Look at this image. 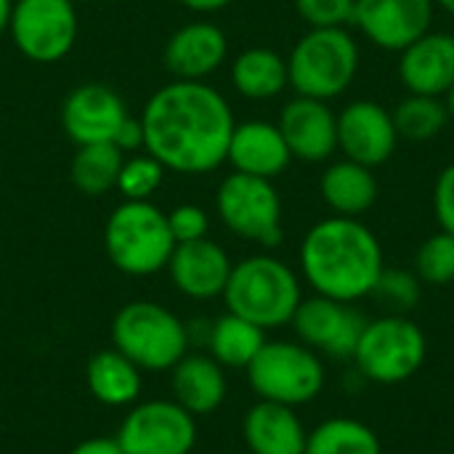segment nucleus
I'll return each instance as SVG.
<instances>
[{
  "instance_id": "9",
  "label": "nucleus",
  "mask_w": 454,
  "mask_h": 454,
  "mask_svg": "<svg viewBox=\"0 0 454 454\" xmlns=\"http://www.w3.org/2000/svg\"><path fill=\"white\" fill-rule=\"evenodd\" d=\"M215 210L223 226L239 239L277 247L282 242V200L269 178L231 173L221 181Z\"/></svg>"
},
{
  "instance_id": "38",
  "label": "nucleus",
  "mask_w": 454,
  "mask_h": 454,
  "mask_svg": "<svg viewBox=\"0 0 454 454\" xmlns=\"http://www.w3.org/2000/svg\"><path fill=\"white\" fill-rule=\"evenodd\" d=\"M178 3L194 13H215V11H223L226 5H231L234 0H178Z\"/></svg>"
},
{
  "instance_id": "30",
  "label": "nucleus",
  "mask_w": 454,
  "mask_h": 454,
  "mask_svg": "<svg viewBox=\"0 0 454 454\" xmlns=\"http://www.w3.org/2000/svg\"><path fill=\"white\" fill-rule=\"evenodd\" d=\"M165 173L168 170L162 168V162L154 160L149 152L146 154H133V157H125L114 189L128 202H146L162 186Z\"/></svg>"
},
{
  "instance_id": "26",
  "label": "nucleus",
  "mask_w": 454,
  "mask_h": 454,
  "mask_svg": "<svg viewBox=\"0 0 454 454\" xmlns=\"http://www.w3.org/2000/svg\"><path fill=\"white\" fill-rule=\"evenodd\" d=\"M231 82L245 98H274L290 85L287 61L271 48H247L231 64Z\"/></svg>"
},
{
  "instance_id": "20",
  "label": "nucleus",
  "mask_w": 454,
  "mask_h": 454,
  "mask_svg": "<svg viewBox=\"0 0 454 454\" xmlns=\"http://www.w3.org/2000/svg\"><path fill=\"white\" fill-rule=\"evenodd\" d=\"M293 154L279 125L266 120H247L234 125L226 162L234 165L237 173L258 176V178H277L287 170Z\"/></svg>"
},
{
  "instance_id": "32",
  "label": "nucleus",
  "mask_w": 454,
  "mask_h": 454,
  "mask_svg": "<svg viewBox=\"0 0 454 454\" xmlns=\"http://www.w3.org/2000/svg\"><path fill=\"white\" fill-rule=\"evenodd\" d=\"M372 295H378L394 311H410L420 301V285L412 271H404V269L386 271L383 269Z\"/></svg>"
},
{
  "instance_id": "4",
  "label": "nucleus",
  "mask_w": 454,
  "mask_h": 454,
  "mask_svg": "<svg viewBox=\"0 0 454 454\" xmlns=\"http://www.w3.org/2000/svg\"><path fill=\"white\" fill-rule=\"evenodd\" d=\"M112 343L141 372H170L192 340L186 325L162 303L130 301L112 319Z\"/></svg>"
},
{
  "instance_id": "33",
  "label": "nucleus",
  "mask_w": 454,
  "mask_h": 454,
  "mask_svg": "<svg viewBox=\"0 0 454 454\" xmlns=\"http://www.w3.org/2000/svg\"><path fill=\"white\" fill-rule=\"evenodd\" d=\"M295 11L311 29L354 24L356 0H295Z\"/></svg>"
},
{
  "instance_id": "7",
  "label": "nucleus",
  "mask_w": 454,
  "mask_h": 454,
  "mask_svg": "<svg viewBox=\"0 0 454 454\" xmlns=\"http://www.w3.org/2000/svg\"><path fill=\"white\" fill-rule=\"evenodd\" d=\"M250 388L261 402L301 407L314 402L325 388V364L314 348L290 340H266L247 364Z\"/></svg>"
},
{
  "instance_id": "35",
  "label": "nucleus",
  "mask_w": 454,
  "mask_h": 454,
  "mask_svg": "<svg viewBox=\"0 0 454 454\" xmlns=\"http://www.w3.org/2000/svg\"><path fill=\"white\" fill-rule=\"evenodd\" d=\"M434 207H436V218L442 223V231L454 237V162L442 170V176L436 181Z\"/></svg>"
},
{
  "instance_id": "37",
  "label": "nucleus",
  "mask_w": 454,
  "mask_h": 454,
  "mask_svg": "<svg viewBox=\"0 0 454 454\" xmlns=\"http://www.w3.org/2000/svg\"><path fill=\"white\" fill-rule=\"evenodd\" d=\"M69 454H122L117 439H106V436H93L80 442Z\"/></svg>"
},
{
  "instance_id": "41",
  "label": "nucleus",
  "mask_w": 454,
  "mask_h": 454,
  "mask_svg": "<svg viewBox=\"0 0 454 454\" xmlns=\"http://www.w3.org/2000/svg\"><path fill=\"white\" fill-rule=\"evenodd\" d=\"M444 11H450V13H454V0H436Z\"/></svg>"
},
{
  "instance_id": "10",
  "label": "nucleus",
  "mask_w": 454,
  "mask_h": 454,
  "mask_svg": "<svg viewBox=\"0 0 454 454\" xmlns=\"http://www.w3.org/2000/svg\"><path fill=\"white\" fill-rule=\"evenodd\" d=\"M8 35L29 61H61L77 43V5L72 0H13Z\"/></svg>"
},
{
  "instance_id": "1",
  "label": "nucleus",
  "mask_w": 454,
  "mask_h": 454,
  "mask_svg": "<svg viewBox=\"0 0 454 454\" xmlns=\"http://www.w3.org/2000/svg\"><path fill=\"white\" fill-rule=\"evenodd\" d=\"M144 149L178 176H205L226 162L234 133L229 101L205 80H173L141 112Z\"/></svg>"
},
{
  "instance_id": "22",
  "label": "nucleus",
  "mask_w": 454,
  "mask_h": 454,
  "mask_svg": "<svg viewBox=\"0 0 454 454\" xmlns=\"http://www.w3.org/2000/svg\"><path fill=\"white\" fill-rule=\"evenodd\" d=\"M170 394L189 415L205 418L213 415L226 399V375L223 367L210 354H186L170 370Z\"/></svg>"
},
{
  "instance_id": "28",
  "label": "nucleus",
  "mask_w": 454,
  "mask_h": 454,
  "mask_svg": "<svg viewBox=\"0 0 454 454\" xmlns=\"http://www.w3.org/2000/svg\"><path fill=\"white\" fill-rule=\"evenodd\" d=\"M306 454H383V450L375 431L364 423L333 418L309 434Z\"/></svg>"
},
{
  "instance_id": "42",
  "label": "nucleus",
  "mask_w": 454,
  "mask_h": 454,
  "mask_svg": "<svg viewBox=\"0 0 454 454\" xmlns=\"http://www.w3.org/2000/svg\"><path fill=\"white\" fill-rule=\"evenodd\" d=\"M72 3L77 5V3H93V0H72Z\"/></svg>"
},
{
  "instance_id": "16",
  "label": "nucleus",
  "mask_w": 454,
  "mask_h": 454,
  "mask_svg": "<svg viewBox=\"0 0 454 454\" xmlns=\"http://www.w3.org/2000/svg\"><path fill=\"white\" fill-rule=\"evenodd\" d=\"M231 266L234 263L229 253L218 242L205 237L176 245L168 261V274L181 295L192 301H213L223 295Z\"/></svg>"
},
{
  "instance_id": "24",
  "label": "nucleus",
  "mask_w": 454,
  "mask_h": 454,
  "mask_svg": "<svg viewBox=\"0 0 454 454\" xmlns=\"http://www.w3.org/2000/svg\"><path fill=\"white\" fill-rule=\"evenodd\" d=\"M319 192H322V200L338 215L356 218V215L367 213L375 205L378 181L372 176V168L359 165L354 160H343V162L330 165L322 173Z\"/></svg>"
},
{
  "instance_id": "17",
  "label": "nucleus",
  "mask_w": 454,
  "mask_h": 454,
  "mask_svg": "<svg viewBox=\"0 0 454 454\" xmlns=\"http://www.w3.org/2000/svg\"><path fill=\"white\" fill-rule=\"evenodd\" d=\"M229 40L213 21H189L178 27L162 51V64L176 80H205L221 69Z\"/></svg>"
},
{
  "instance_id": "11",
  "label": "nucleus",
  "mask_w": 454,
  "mask_h": 454,
  "mask_svg": "<svg viewBox=\"0 0 454 454\" xmlns=\"http://www.w3.org/2000/svg\"><path fill=\"white\" fill-rule=\"evenodd\" d=\"M114 439L122 454H192L197 418L173 399H149L122 418Z\"/></svg>"
},
{
  "instance_id": "14",
  "label": "nucleus",
  "mask_w": 454,
  "mask_h": 454,
  "mask_svg": "<svg viewBox=\"0 0 454 454\" xmlns=\"http://www.w3.org/2000/svg\"><path fill=\"white\" fill-rule=\"evenodd\" d=\"M394 114L378 101H354L338 114V149L346 160L367 168H378L396 152Z\"/></svg>"
},
{
  "instance_id": "34",
  "label": "nucleus",
  "mask_w": 454,
  "mask_h": 454,
  "mask_svg": "<svg viewBox=\"0 0 454 454\" xmlns=\"http://www.w3.org/2000/svg\"><path fill=\"white\" fill-rule=\"evenodd\" d=\"M168 226H170V234H173L176 245H184V242L205 239L207 229H210V218L200 205L186 202V205H176L168 213Z\"/></svg>"
},
{
  "instance_id": "13",
  "label": "nucleus",
  "mask_w": 454,
  "mask_h": 454,
  "mask_svg": "<svg viewBox=\"0 0 454 454\" xmlns=\"http://www.w3.org/2000/svg\"><path fill=\"white\" fill-rule=\"evenodd\" d=\"M125 117L122 96L106 82H82L61 101V128L77 146L112 141Z\"/></svg>"
},
{
  "instance_id": "18",
  "label": "nucleus",
  "mask_w": 454,
  "mask_h": 454,
  "mask_svg": "<svg viewBox=\"0 0 454 454\" xmlns=\"http://www.w3.org/2000/svg\"><path fill=\"white\" fill-rule=\"evenodd\" d=\"M279 130L290 154L303 162H322L338 149V117L319 98H293L279 114Z\"/></svg>"
},
{
  "instance_id": "36",
  "label": "nucleus",
  "mask_w": 454,
  "mask_h": 454,
  "mask_svg": "<svg viewBox=\"0 0 454 454\" xmlns=\"http://www.w3.org/2000/svg\"><path fill=\"white\" fill-rule=\"evenodd\" d=\"M112 144L125 154V152H138L144 149V125H141V117H125V122L120 125V130L114 133Z\"/></svg>"
},
{
  "instance_id": "23",
  "label": "nucleus",
  "mask_w": 454,
  "mask_h": 454,
  "mask_svg": "<svg viewBox=\"0 0 454 454\" xmlns=\"http://www.w3.org/2000/svg\"><path fill=\"white\" fill-rule=\"evenodd\" d=\"M85 383L93 399L106 407H130L141 396V370L117 348L96 351L88 359Z\"/></svg>"
},
{
  "instance_id": "5",
  "label": "nucleus",
  "mask_w": 454,
  "mask_h": 454,
  "mask_svg": "<svg viewBox=\"0 0 454 454\" xmlns=\"http://www.w3.org/2000/svg\"><path fill=\"white\" fill-rule=\"evenodd\" d=\"M104 247L112 266L128 277H152L168 269V261L176 250L168 213H162L149 200H122V205H117L106 218Z\"/></svg>"
},
{
  "instance_id": "39",
  "label": "nucleus",
  "mask_w": 454,
  "mask_h": 454,
  "mask_svg": "<svg viewBox=\"0 0 454 454\" xmlns=\"http://www.w3.org/2000/svg\"><path fill=\"white\" fill-rule=\"evenodd\" d=\"M11 8H13V0H0V35L8 29V21H11Z\"/></svg>"
},
{
  "instance_id": "21",
  "label": "nucleus",
  "mask_w": 454,
  "mask_h": 454,
  "mask_svg": "<svg viewBox=\"0 0 454 454\" xmlns=\"http://www.w3.org/2000/svg\"><path fill=\"white\" fill-rule=\"evenodd\" d=\"M242 436L250 454H306V428L295 407L258 402L247 410Z\"/></svg>"
},
{
  "instance_id": "15",
  "label": "nucleus",
  "mask_w": 454,
  "mask_h": 454,
  "mask_svg": "<svg viewBox=\"0 0 454 454\" xmlns=\"http://www.w3.org/2000/svg\"><path fill=\"white\" fill-rule=\"evenodd\" d=\"M434 19V0H356L354 24L383 51H404L423 37Z\"/></svg>"
},
{
  "instance_id": "31",
  "label": "nucleus",
  "mask_w": 454,
  "mask_h": 454,
  "mask_svg": "<svg viewBox=\"0 0 454 454\" xmlns=\"http://www.w3.org/2000/svg\"><path fill=\"white\" fill-rule=\"evenodd\" d=\"M418 277L428 285H450L454 282V237L442 231L428 237L415 258Z\"/></svg>"
},
{
  "instance_id": "29",
  "label": "nucleus",
  "mask_w": 454,
  "mask_h": 454,
  "mask_svg": "<svg viewBox=\"0 0 454 454\" xmlns=\"http://www.w3.org/2000/svg\"><path fill=\"white\" fill-rule=\"evenodd\" d=\"M450 120L447 104L439 101V96H418L410 93L394 112L396 133L410 141H428L444 130Z\"/></svg>"
},
{
  "instance_id": "6",
  "label": "nucleus",
  "mask_w": 454,
  "mask_h": 454,
  "mask_svg": "<svg viewBox=\"0 0 454 454\" xmlns=\"http://www.w3.org/2000/svg\"><path fill=\"white\" fill-rule=\"evenodd\" d=\"M359 48L346 27L309 29L287 59V77L298 96L330 101L356 77Z\"/></svg>"
},
{
  "instance_id": "40",
  "label": "nucleus",
  "mask_w": 454,
  "mask_h": 454,
  "mask_svg": "<svg viewBox=\"0 0 454 454\" xmlns=\"http://www.w3.org/2000/svg\"><path fill=\"white\" fill-rule=\"evenodd\" d=\"M447 112H450V117L454 120V85L450 88V93H447Z\"/></svg>"
},
{
  "instance_id": "2",
  "label": "nucleus",
  "mask_w": 454,
  "mask_h": 454,
  "mask_svg": "<svg viewBox=\"0 0 454 454\" xmlns=\"http://www.w3.org/2000/svg\"><path fill=\"white\" fill-rule=\"evenodd\" d=\"M301 269L317 295L354 303L372 295L383 274V250L362 221L335 215L319 221L303 237Z\"/></svg>"
},
{
  "instance_id": "3",
  "label": "nucleus",
  "mask_w": 454,
  "mask_h": 454,
  "mask_svg": "<svg viewBox=\"0 0 454 454\" xmlns=\"http://www.w3.org/2000/svg\"><path fill=\"white\" fill-rule=\"evenodd\" d=\"M226 309L261 330H274L293 322L301 306V282L295 271L274 255H253L231 266L226 290Z\"/></svg>"
},
{
  "instance_id": "8",
  "label": "nucleus",
  "mask_w": 454,
  "mask_h": 454,
  "mask_svg": "<svg viewBox=\"0 0 454 454\" xmlns=\"http://www.w3.org/2000/svg\"><path fill=\"white\" fill-rule=\"evenodd\" d=\"M426 359L423 330L399 314L367 322L354 351L356 370L375 383L391 386L412 378Z\"/></svg>"
},
{
  "instance_id": "12",
  "label": "nucleus",
  "mask_w": 454,
  "mask_h": 454,
  "mask_svg": "<svg viewBox=\"0 0 454 454\" xmlns=\"http://www.w3.org/2000/svg\"><path fill=\"white\" fill-rule=\"evenodd\" d=\"M290 325L295 327V335L303 346L319 348L333 359H354L367 319L348 303L314 295L309 301H301Z\"/></svg>"
},
{
  "instance_id": "19",
  "label": "nucleus",
  "mask_w": 454,
  "mask_h": 454,
  "mask_svg": "<svg viewBox=\"0 0 454 454\" xmlns=\"http://www.w3.org/2000/svg\"><path fill=\"white\" fill-rule=\"evenodd\" d=\"M399 77L410 93L444 96L454 85V35L426 32L402 51Z\"/></svg>"
},
{
  "instance_id": "25",
  "label": "nucleus",
  "mask_w": 454,
  "mask_h": 454,
  "mask_svg": "<svg viewBox=\"0 0 454 454\" xmlns=\"http://www.w3.org/2000/svg\"><path fill=\"white\" fill-rule=\"evenodd\" d=\"M263 343H266V330L231 311L210 322V333L205 340L207 354L221 367H231V370H247V364L258 356Z\"/></svg>"
},
{
  "instance_id": "27",
  "label": "nucleus",
  "mask_w": 454,
  "mask_h": 454,
  "mask_svg": "<svg viewBox=\"0 0 454 454\" xmlns=\"http://www.w3.org/2000/svg\"><path fill=\"white\" fill-rule=\"evenodd\" d=\"M122 162H125V154L112 141L85 144V146H77V152L72 157L69 178L80 194L101 197L117 186V176H120Z\"/></svg>"
}]
</instances>
